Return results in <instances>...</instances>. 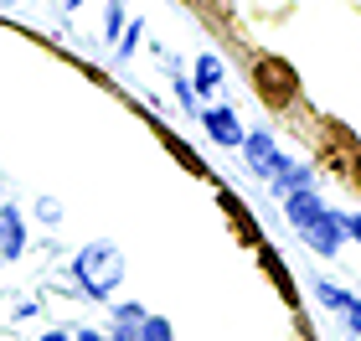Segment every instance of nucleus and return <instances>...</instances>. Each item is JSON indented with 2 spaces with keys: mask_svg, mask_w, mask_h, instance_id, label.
Here are the masks:
<instances>
[{
  "mask_svg": "<svg viewBox=\"0 0 361 341\" xmlns=\"http://www.w3.org/2000/svg\"><path fill=\"white\" fill-rule=\"evenodd\" d=\"M73 280H78L83 295L109 300L114 289H119V280H124V253L114 249V243H88V249L73 258Z\"/></svg>",
  "mask_w": 361,
  "mask_h": 341,
  "instance_id": "1",
  "label": "nucleus"
},
{
  "mask_svg": "<svg viewBox=\"0 0 361 341\" xmlns=\"http://www.w3.org/2000/svg\"><path fill=\"white\" fill-rule=\"evenodd\" d=\"M253 88L269 109H289L300 99V73H294L284 57H258L253 62Z\"/></svg>",
  "mask_w": 361,
  "mask_h": 341,
  "instance_id": "2",
  "label": "nucleus"
},
{
  "mask_svg": "<svg viewBox=\"0 0 361 341\" xmlns=\"http://www.w3.org/2000/svg\"><path fill=\"white\" fill-rule=\"evenodd\" d=\"M300 233H305V243H310L315 253H336L341 238H346V227H341V213H320L315 222H305Z\"/></svg>",
  "mask_w": 361,
  "mask_h": 341,
  "instance_id": "3",
  "label": "nucleus"
},
{
  "mask_svg": "<svg viewBox=\"0 0 361 341\" xmlns=\"http://www.w3.org/2000/svg\"><path fill=\"white\" fill-rule=\"evenodd\" d=\"M315 295H320V305H325V311H341V316H346V326L351 331H361V300L356 295H346V289H341V285H315Z\"/></svg>",
  "mask_w": 361,
  "mask_h": 341,
  "instance_id": "4",
  "label": "nucleus"
},
{
  "mask_svg": "<svg viewBox=\"0 0 361 341\" xmlns=\"http://www.w3.org/2000/svg\"><path fill=\"white\" fill-rule=\"evenodd\" d=\"M26 253V222L16 207H0V258H21Z\"/></svg>",
  "mask_w": 361,
  "mask_h": 341,
  "instance_id": "5",
  "label": "nucleus"
},
{
  "mask_svg": "<svg viewBox=\"0 0 361 341\" xmlns=\"http://www.w3.org/2000/svg\"><path fill=\"white\" fill-rule=\"evenodd\" d=\"M243 150H248V160H253L258 176H279V171H284V155L274 150L269 135H248V140H243Z\"/></svg>",
  "mask_w": 361,
  "mask_h": 341,
  "instance_id": "6",
  "label": "nucleus"
},
{
  "mask_svg": "<svg viewBox=\"0 0 361 341\" xmlns=\"http://www.w3.org/2000/svg\"><path fill=\"white\" fill-rule=\"evenodd\" d=\"M284 213H289V222H294V227H305V222H315V217L325 213V202L305 186V191H289V197H284Z\"/></svg>",
  "mask_w": 361,
  "mask_h": 341,
  "instance_id": "7",
  "label": "nucleus"
},
{
  "mask_svg": "<svg viewBox=\"0 0 361 341\" xmlns=\"http://www.w3.org/2000/svg\"><path fill=\"white\" fill-rule=\"evenodd\" d=\"M202 124L212 129V140H217V145H243V124H238L227 109H207Z\"/></svg>",
  "mask_w": 361,
  "mask_h": 341,
  "instance_id": "8",
  "label": "nucleus"
},
{
  "mask_svg": "<svg viewBox=\"0 0 361 341\" xmlns=\"http://www.w3.org/2000/svg\"><path fill=\"white\" fill-rule=\"evenodd\" d=\"M258 264H264V274H269V280L279 285V295H284L289 305L300 300V295H294V280H289V269H284V258H279L274 249H264V243H258Z\"/></svg>",
  "mask_w": 361,
  "mask_h": 341,
  "instance_id": "9",
  "label": "nucleus"
},
{
  "mask_svg": "<svg viewBox=\"0 0 361 341\" xmlns=\"http://www.w3.org/2000/svg\"><path fill=\"white\" fill-rule=\"evenodd\" d=\"M217 202H222V213L233 217L238 238H243V243H253V249H258V227H253V217H248V207H243V202L233 197V191H217Z\"/></svg>",
  "mask_w": 361,
  "mask_h": 341,
  "instance_id": "10",
  "label": "nucleus"
},
{
  "mask_svg": "<svg viewBox=\"0 0 361 341\" xmlns=\"http://www.w3.org/2000/svg\"><path fill=\"white\" fill-rule=\"evenodd\" d=\"M160 145H166V150H171V155H176V160H180V166H186L191 176H207V166H202V155H196V150H191L186 140H176V135H171L166 124H160Z\"/></svg>",
  "mask_w": 361,
  "mask_h": 341,
  "instance_id": "11",
  "label": "nucleus"
},
{
  "mask_svg": "<svg viewBox=\"0 0 361 341\" xmlns=\"http://www.w3.org/2000/svg\"><path fill=\"white\" fill-rule=\"evenodd\" d=\"M217 78H222V62L217 57H196V88H217Z\"/></svg>",
  "mask_w": 361,
  "mask_h": 341,
  "instance_id": "12",
  "label": "nucleus"
},
{
  "mask_svg": "<svg viewBox=\"0 0 361 341\" xmlns=\"http://www.w3.org/2000/svg\"><path fill=\"white\" fill-rule=\"evenodd\" d=\"M140 341H171V321H166V316H145Z\"/></svg>",
  "mask_w": 361,
  "mask_h": 341,
  "instance_id": "13",
  "label": "nucleus"
},
{
  "mask_svg": "<svg viewBox=\"0 0 361 341\" xmlns=\"http://www.w3.org/2000/svg\"><path fill=\"white\" fill-rule=\"evenodd\" d=\"M119 21H124V11H119V0H114L109 16H104V31H109V37H119Z\"/></svg>",
  "mask_w": 361,
  "mask_h": 341,
  "instance_id": "14",
  "label": "nucleus"
},
{
  "mask_svg": "<svg viewBox=\"0 0 361 341\" xmlns=\"http://www.w3.org/2000/svg\"><path fill=\"white\" fill-rule=\"evenodd\" d=\"M341 227H346L351 238H361V217H341Z\"/></svg>",
  "mask_w": 361,
  "mask_h": 341,
  "instance_id": "15",
  "label": "nucleus"
},
{
  "mask_svg": "<svg viewBox=\"0 0 361 341\" xmlns=\"http://www.w3.org/2000/svg\"><path fill=\"white\" fill-rule=\"evenodd\" d=\"M37 341H73L68 331H47V336H37Z\"/></svg>",
  "mask_w": 361,
  "mask_h": 341,
  "instance_id": "16",
  "label": "nucleus"
},
{
  "mask_svg": "<svg viewBox=\"0 0 361 341\" xmlns=\"http://www.w3.org/2000/svg\"><path fill=\"white\" fill-rule=\"evenodd\" d=\"M351 181L361 186V150H356V160H351Z\"/></svg>",
  "mask_w": 361,
  "mask_h": 341,
  "instance_id": "17",
  "label": "nucleus"
},
{
  "mask_svg": "<svg viewBox=\"0 0 361 341\" xmlns=\"http://www.w3.org/2000/svg\"><path fill=\"white\" fill-rule=\"evenodd\" d=\"M78 341H109V336H98V331H78Z\"/></svg>",
  "mask_w": 361,
  "mask_h": 341,
  "instance_id": "18",
  "label": "nucleus"
},
{
  "mask_svg": "<svg viewBox=\"0 0 361 341\" xmlns=\"http://www.w3.org/2000/svg\"><path fill=\"white\" fill-rule=\"evenodd\" d=\"M73 6H78V0H73Z\"/></svg>",
  "mask_w": 361,
  "mask_h": 341,
  "instance_id": "19",
  "label": "nucleus"
}]
</instances>
